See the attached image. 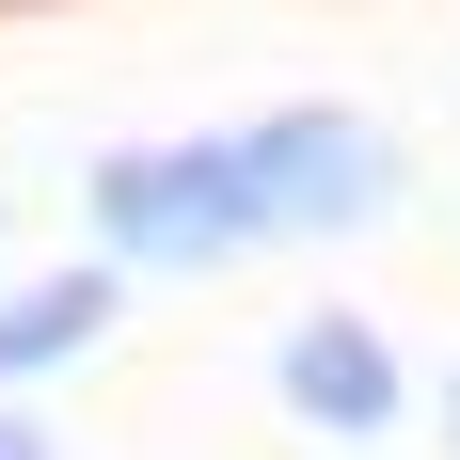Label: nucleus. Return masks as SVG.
Returning a JSON list of instances; mask_svg holds the SVG:
<instances>
[{
    "label": "nucleus",
    "instance_id": "1",
    "mask_svg": "<svg viewBox=\"0 0 460 460\" xmlns=\"http://www.w3.org/2000/svg\"><path fill=\"white\" fill-rule=\"evenodd\" d=\"M381 190H397V143L366 111H254V128H207V143L95 159V238L128 270H223V254H270V238L366 223Z\"/></svg>",
    "mask_w": 460,
    "mask_h": 460
},
{
    "label": "nucleus",
    "instance_id": "2",
    "mask_svg": "<svg viewBox=\"0 0 460 460\" xmlns=\"http://www.w3.org/2000/svg\"><path fill=\"white\" fill-rule=\"evenodd\" d=\"M270 381H286V413H302V429H333V445H366V429H397V413H413V381H397V349H381L366 318H302Z\"/></svg>",
    "mask_w": 460,
    "mask_h": 460
},
{
    "label": "nucleus",
    "instance_id": "3",
    "mask_svg": "<svg viewBox=\"0 0 460 460\" xmlns=\"http://www.w3.org/2000/svg\"><path fill=\"white\" fill-rule=\"evenodd\" d=\"M95 318H111V286H95V270L16 286V302H0V381H48L64 349H95Z\"/></svg>",
    "mask_w": 460,
    "mask_h": 460
},
{
    "label": "nucleus",
    "instance_id": "4",
    "mask_svg": "<svg viewBox=\"0 0 460 460\" xmlns=\"http://www.w3.org/2000/svg\"><path fill=\"white\" fill-rule=\"evenodd\" d=\"M0 460H48V429H32V413H0Z\"/></svg>",
    "mask_w": 460,
    "mask_h": 460
},
{
    "label": "nucleus",
    "instance_id": "5",
    "mask_svg": "<svg viewBox=\"0 0 460 460\" xmlns=\"http://www.w3.org/2000/svg\"><path fill=\"white\" fill-rule=\"evenodd\" d=\"M445 429H460V397H445Z\"/></svg>",
    "mask_w": 460,
    "mask_h": 460
}]
</instances>
